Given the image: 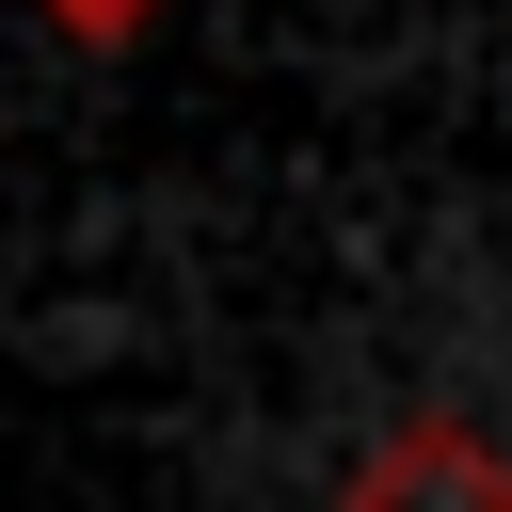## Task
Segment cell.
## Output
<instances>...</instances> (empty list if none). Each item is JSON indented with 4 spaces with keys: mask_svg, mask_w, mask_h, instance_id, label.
Segmentation results:
<instances>
[{
    "mask_svg": "<svg viewBox=\"0 0 512 512\" xmlns=\"http://www.w3.org/2000/svg\"><path fill=\"white\" fill-rule=\"evenodd\" d=\"M336 512H512V448H496L480 416H448V400H416V416H384V432L352 448V480H336Z\"/></svg>",
    "mask_w": 512,
    "mask_h": 512,
    "instance_id": "cell-1",
    "label": "cell"
},
{
    "mask_svg": "<svg viewBox=\"0 0 512 512\" xmlns=\"http://www.w3.org/2000/svg\"><path fill=\"white\" fill-rule=\"evenodd\" d=\"M48 32H64V48H144L160 0H48Z\"/></svg>",
    "mask_w": 512,
    "mask_h": 512,
    "instance_id": "cell-2",
    "label": "cell"
}]
</instances>
